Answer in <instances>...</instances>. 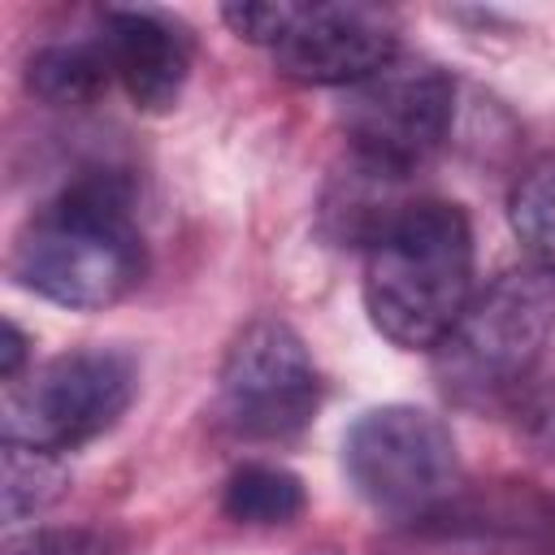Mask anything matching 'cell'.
I'll return each mask as SVG.
<instances>
[{"label":"cell","mask_w":555,"mask_h":555,"mask_svg":"<svg viewBox=\"0 0 555 555\" xmlns=\"http://www.w3.org/2000/svg\"><path fill=\"white\" fill-rule=\"evenodd\" d=\"M100 39L134 108L169 113L191 78V35L156 9H104Z\"/></svg>","instance_id":"cell-9"},{"label":"cell","mask_w":555,"mask_h":555,"mask_svg":"<svg viewBox=\"0 0 555 555\" xmlns=\"http://www.w3.org/2000/svg\"><path fill=\"white\" fill-rule=\"evenodd\" d=\"M308 507L304 481L282 464H243L221 486V512L234 525H291Z\"/></svg>","instance_id":"cell-12"},{"label":"cell","mask_w":555,"mask_h":555,"mask_svg":"<svg viewBox=\"0 0 555 555\" xmlns=\"http://www.w3.org/2000/svg\"><path fill=\"white\" fill-rule=\"evenodd\" d=\"M408 178L377 160L351 152V160L325 182L321 195V234L338 247H373L416 199L408 195Z\"/></svg>","instance_id":"cell-10"},{"label":"cell","mask_w":555,"mask_h":555,"mask_svg":"<svg viewBox=\"0 0 555 555\" xmlns=\"http://www.w3.org/2000/svg\"><path fill=\"white\" fill-rule=\"evenodd\" d=\"M69 490V468L56 451L4 442L0 451V507L4 520H26L43 507H52Z\"/></svg>","instance_id":"cell-13"},{"label":"cell","mask_w":555,"mask_h":555,"mask_svg":"<svg viewBox=\"0 0 555 555\" xmlns=\"http://www.w3.org/2000/svg\"><path fill=\"white\" fill-rule=\"evenodd\" d=\"M473 225L460 204L416 199L364 260V312L403 351H434L473 299Z\"/></svg>","instance_id":"cell-2"},{"label":"cell","mask_w":555,"mask_h":555,"mask_svg":"<svg viewBox=\"0 0 555 555\" xmlns=\"http://www.w3.org/2000/svg\"><path fill=\"white\" fill-rule=\"evenodd\" d=\"M26 334L17 330V321H9L4 317V338H0V377L4 382H17V373H22V364H26Z\"/></svg>","instance_id":"cell-18"},{"label":"cell","mask_w":555,"mask_h":555,"mask_svg":"<svg viewBox=\"0 0 555 555\" xmlns=\"http://www.w3.org/2000/svg\"><path fill=\"white\" fill-rule=\"evenodd\" d=\"M299 9L304 4H295V0H243V4H221V22L247 43L278 48L286 39V30L295 26Z\"/></svg>","instance_id":"cell-15"},{"label":"cell","mask_w":555,"mask_h":555,"mask_svg":"<svg viewBox=\"0 0 555 555\" xmlns=\"http://www.w3.org/2000/svg\"><path fill=\"white\" fill-rule=\"evenodd\" d=\"M555 334V278L542 269H507L477 291L447 338L434 347L438 390L460 408L507 403Z\"/></svg>","instance_id":"cell-3"},{"label":"cell","mask_w":555,"mask_h":555,"mask_svg":"<svg viewBox=\"0 0 555 555\" xmlns=\"http://www.w3.org/2000/svg\"><path fill=\"white\" fill-rule=\"evenodd\" d=\"M399 56V35L369 4H304L286 39L273 48L282 78L304 87H356Z\"/></svg>","instance_id":"cell-8"},{"label":"cell","mask_w":555,"mask_h":555,"mask_svg":"<svg viewBox=\"0 0 555 555\" xmlns=\"http://www.w3.org/2000/svg\"><path fill=\"white\" fill-rule=\"evenodd\" d=\"M113 82L108 48L104 39H69V43H43L26 61V87L52 108H82L100 100Z\"/></svg>","instance_id":"cell-11"},{"label":"cell","mask_w":555,"mask_h":555,"mask_svg":"<svg viewBox=\"0 0 555 555\" xmlns=\"http://www.w3.org/2000/svg\"><path fill=\"white\" fill-rule=\"evenodd\" d=\"M139 395V360L121 347H78L4 386V442L74 451L113 429Z\"/></svg>","instance_id":"cell-4"},{"label":"cell","mask_w":555,"mask_h":555,"mask_svg":"<svg viewBox=\"0 0 555 555\" xmlns=\"http://www.w3.org/2000/svg\"><path fill=\"white\" fill-rule=\"evenodd\" d=\"M4 555H104V538L91 529H30L9 538Z\"/></svg>","instance_id":"cell-16"},{"label":"cell","mask_w":555,"mask_h":555,"mask_svg":"<svg viewBox=\"0 0 555 555\" xmlns=\"http://www.w3.org/2000/svg\"><path fill=\"white\" fill-rule=\"evenodd\" d=\"M507 217H512V230H516L520 247L529 251L533 269L555 278V152L533 160L520 173V182L512 186V199H507Z\"/></svg>","instance_id":"cell-14"},{"label":"cell","mask_w":555,"mask_h":555,"mask_svg":"<svg viewBox=\"0 0 555 555\" xmlns=\"http://www.w3.org/2000/svg\"><path fill=\"white\" fill-rule=\"evenodd\" d=\"M217 408L225 429L251 442L299 434L321 408V373L304 338L278 317L243 325L221 360Z\"/></svg>","instance_id":"cell-6"},{"label":"cell","mask_w":555,"mask_h":555,"mask_svg":"<svg viewBox=\"0 0 555 555\" xmlns=\"http://www.w3.org/2000/svg\"><path fill=\"white\" fill-rule=\"evenodd\" d=\"M455 117V82L442 65L395 56L373 78L347 87L338 121L351 139V152L399 173H416Z\"/></svg>","instance_id":"cell-7"},{"label":"cell","mask_w":555,"mask_h":555,"mask_svg":"<svg viewBox=\"0 0 555 555\" xmlns=\"http://www.w3.org/2000/svg\"><path fill=\"white\" fill-rule=\"evenodd\" d=\"M520 434L542 455H555V377L525 399V408H520Z\"/></svg>","instance_id":"cell-17"},{"label":"cell","mask_w":555,"mask_h":555,"mask_svg":"<svg viewBox=\"0 0 555 555\" xmlns=\"http://www.w3.org/2000/svg\"><path fill=\"white\" fill-rule=\"evenodd\" d=\"M308 555H338V551H308Z\"/></svg>","instance_id":"cell-19"},{"label":"cell","mask_w":555,"mask_h":555,"mask_svg":"<svg viewBox=\"0 0 555 555\" xmlns=\"http://www.w3.org/2000/svg\"><path fill=\"white\" fill-rule=\"evenodd\" d=\"M343 468L351 490L382 516H429L460 486V451L451 429L412 403H382L343 434Z\"/></svg>","instance_id":"cell-5"},{"label":"cell","mask_w":555,"mask_h":555,"mask_svg":"<svg viewBox=\"0 0 555 555\" xmlns=\"http://www.w3.org/2000/svg\"><path fill=\"white\" fill-rule=\"evenodd\" d=\"M13 278L74 312H100L126 299L147 273L134 191L117 169H95L43 204L17 234Z\"/></svg>","instance_id":"cell-1"}]
</instances>
